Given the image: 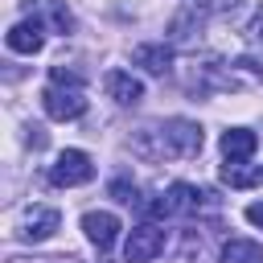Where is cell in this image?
<instances>
[{
	"label": "cell",
	"instance_id": "obj_1",
	"mask_svg": "<svg viewBox=\"0 0 263 263\" xmlns=\"http://www.w3.org/2000/svg\"><path fill=\"white\" fill-rule=\"evenodd\" d=\"M41 107L49 119H78L86 111V90L78 82V74H70L66 66L49 70V86L41 90Z\"/></svg>",
	"mask_w": 263,
	"mask_h": 263
},
{
	"label": "cell",
	"instance_id": "obj_2",
	"mask_svg": "<svg viewBox=\"0 0 263 263\" xmlns=\"http://www.w3.org/2000/svg\"><path fill=\"white\" fill-rule=\"evenodd\" d=\"M156 148L152 156H197L201 152V127L189 119H168L164 127H152Z\"/></svg>",
	"mask_w": 263,
	"mask_h": 263
},
{
	"label": "cell",
	"instance_id": "obj_3",
	"mask_svg": "<svg viewBox=\"0 0 263 263\" xmlns=\"http://www.w3.org/2000/svg\"><path fill=\"white\" fill-rule=\"evenodd\" d=\"M90 177H95V164H90V156H86L82 148H66V152H58V160L49 164V181H53L58 189L86 185Z\"/></svg>",
	"mask_w": 263,
	"mask_h": 263
},
{
	"label": "cell",
	"instance_id": "obj_4",
	"mask_svg": "<svg viewBox=\"0 0 263 263\" xmlns=\"http://www.w3.org/2000/svg\"><path fill=\"white\" fill-rule=\"evenodd\" d=\"M58 226H62V214H58L53 205H25L21 218H16V238H25V242H45Z\"/></svg>",
	"mask_w": 263,
	"mask_h": 263
},
{
	"label": "cell",
	"instance_id": "obj_5",
	"mask_svg": "<svg viewBox=\"0 0 263 263\" xmlns=\"http://www.w3.org/2000/svg\"><path fill=\"white\" fill-rule=\"evenodd\" d=\"M197 197H201V193H197L193 185L177 181V185H168V189L148 205V214H152V218H177V214H189V210L197 205Z\"/></svg>",
	"mask_w": 263,
	"mask_h": 263
},
{
	"label": "cell",
	"instance_id": "obj_6",
	"mask_svg": "<svg viewBox=\"0 0 263 263\" xmlns=\"http://www.w3.org/2000/svg\"><path fill=\"white\" fill-rule=\"evenodd\" d=\"M164 251V230L160 226H136L127 234V247H123V259L127 263H148Z\"/></svg>",
	"mask_w": 263,
	"mask_h": 263
},
{
	"label": "cell",
	"instance_id": "obj_7",
	"mask_svg": "<svg viewBox=\"0 0 263 263\" xmlns=\"http://www.w3.org/2000/svg\"><path fill=\"white\" fill-rule=\"evenodd\" d=\"M242 41H247V49H242V58H238V70H251V74L263 82V8L247 21Z\"/></svg>",
	"mask_w": 263,
	"mask_h": 263
},
{
	"label": "cell",
	"instance_id": "obj_8",
	"mask_svg": "<svg viewBox=\"0 0 263 263\" xmlns=\"http://www.w3.org/2000/svg\"><path fill=\"white\" fill-rule=\"evenodd\" d=\"M82 230H86V238H90L99 251H107V247L119 238V218H115L111 210H86V214H82Z\"/></svg>",
	"mask_w": 263,
	"mask_h": 263
},
{
	"label": "cell",
	"instance_id": "obj_9",
	"mask_svg": "<svg viewBox=\"0 0 263 263\" xmlns=\"http://www.w3.org/2000/svg\"><path fill=\"white\" fill-rule=\"evenodd\" d=\"M8 49L12 53H37L41 45H45V21H37V16H29V21H16L12 29H8Z\"/></svg>",
	"mask_w": 263,
	"mask_h": 263
},
{
	"label": "cell",
	"instance_id": "obj_10",
	"mask_svg": "<svg viewBox=\"0 0 263 263\" xmlns=\"http://www.w3.org/2000/svg\"><path fill=\"white\" fill-rule=\"evenodd\" d=\"M103 86H107V95H111L119 107H132V103L144 99V82H140L136 74H127V70H107Z\"/></svg>",
	"mask_w": 263,
	"mask_h": 263
},
{
	"label": "cell",
	"instance_id": "obj_11",
	"mask_svg": "<svg viewBox=\"0 0 263 263\" xmlns=\"http://www.w3.org/2000/svg\"><path fill=\"white\" fill-rule=\"evenodd\" d=\"M255 148H259V136L251 127H226L222 132V156L226 160H247Z\"/></svg>",
	"mask_w": 263,
	"mask_h": 263
},
{
	"label": "cell",
	"instance_id": "obj_12",
	"mask_svg": "<svg viewBox=\"0 0 263 263\" xmlns=\"http://www.w3.org/2000/svg\"><path fill=\"white\" fill-rule=\"evenodd\" d=\"M132 62L144 66L148 74H168V66H173V49H168V45H136V49H132Z\"/></svg>",
	"mask_w": 263,
	"mask_h": 263
},
{
	"label": "cell",
	"instance_id": "obj_13",
	"mask_svg": "<svg viewBox=\"0 0 263 263\" xmlns=\"http://www.w3.org/2000/svg\"><path fill=\"white\" fill-rule=\"evenodd\" d=\"M25 4H29V12H41L58 33H70V29H74V16H70V8H66L62 0H25ZM41 16H37V21H41Z\"/></svg>",
	"mask_w": 263,
	"mask_h": 263
},
{
	"label": "cell",
	"instance_id": "obj_14",
	"mask_svg": "<svg viewBox=\"0 0 263 263\" xmlns=\"http://www.w3.org/2000/svg\"><path fill=\"white\" fill-rule=\"evenodd\" d=\"M222 263H263V247L251 238H230L222 242Z\"/></svg>",
	"mask_w": 263,
	"mask_h": 263
},
{
	"label": "cell",
	"instance_id": "obj_15",
	"mask_svg": "<svg viewBox=\"0 0 263 263\" xmlns=\"http://www.w3.org/2000/svg\"><path fill=\"white\" fill-rule=\"evenodd\" d=\"M259 177H263V168H251L247 160H226V164H222V181H226L230 189H251Z\"/></svg>",
	"mask_w": 263,
	"mask_h": 263
},
{
	"label": "cell",
	"instance_id": "obj_16",
	"mask_svg": "<svg viewBox=\"0 0 263 263\" xmlns=\"http://www.w3.org/2000/svg\"><path fill=\"white\" fill-rule=\"evenodd\" d=\"M111 197H115V201H136V185H127V181H111Z\"/></svg>",
	"mask_w": 263,
	"mask_h": 263
},
{
	"label": "cell",
	"instance_id": "obj_17",
	"mask_svg": "<svg viewBox=\"0 0 263 263\" xmlns=\"http://www.w3.org/2000/svg\"><path fill=\"white\" fill-rule=\"evenodd\" d=\"M247 222L263 230V201H251V205H247Z\"/></svg>",
	"mask_w": 263,
	"mask_h": 263
},
{
	"label": "cell",
	"instance_id": "obj_18",
	"mask_svg": "<svg viewBox=\"0 0 263 263\" xmlns=\"http://www.w3.org/2000/svg\"><path fill=\"white\" fill-rule=\"evenodd\" d=\"M16 263H29V259H16ZM33 263H74V259H33Z\"/></svg>",
	"mask_w": 263,
	"mask_h": 263
}]
</instances>
